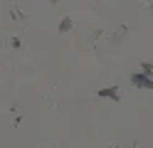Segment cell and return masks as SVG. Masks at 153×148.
I'll return each mask as SVG.
<instances>
[{
	"label": "cell",
	"mask_w": 153,
	"mask_h": 148,
	"mask_svg": "<svg viewBox=\"0 0 153 148\" xmlns=\"http://www.w3.org/2000/svg\"><path fill=\"white\" fill-rule=\"evenodd\" d=\"M69 30H72V20H69V17H64V20H62V25H59V32H69Z\"/></svg>",
	"instance_id": "3"
},
{
	"label": "cell",
	"mask_w": 153,
	"mask_h": 148,
	"mask_svg": "<svg viewBox=\"0 0 153 148\" xmlns=\"http://www.w3.org/2000/svg\"><path fill=\"white\" fill-rule=\"evenodd\" d=\"M128 79H131V84L138 86V89H153V77L146 74V72H133Z\"/></svg>",
	"instance_id": "1"
},
{
	"label": "cell",
	"mask_w": 153,
	"mask_h": 148,
	"mask_svg": "<svg viewBox=\"0 0 153 148\" xmlns=\"http://www.w3.org/2000/svg\"><path fill=\"white\" fill-rule=\"evenodd\" d=\"M99 99H114V101H119V96H121V91H119V86H106V89H99Z\"/></svg>",
	"instance_id": "2"
}]
</instances>
